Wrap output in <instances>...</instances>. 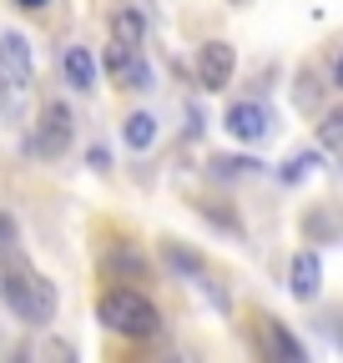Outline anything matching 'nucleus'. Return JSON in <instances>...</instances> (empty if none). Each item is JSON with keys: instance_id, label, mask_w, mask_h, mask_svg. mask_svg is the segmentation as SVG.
<instances>
[{"instance_id": "1", "label": "nucleus", "mask_w": 343, "mask_h": 363, "mask_svg": "<svg viewBox=\"0 0 343 363\" xmlns=\"http://www.w3.org/2000/svg\"><path fill=\"white\" fill-rule=\"evenodd\" d=\"M0 303L26 323H51L56 318V283L40 278L35 267H26L21 257L0 262Z\"/></svg>"}, {"instance_id": "2", "label": "nucleus", "mask_w": 343, "mask_h": 363, "mask_svg": "<svg viewBox=\"0 0 343 363\" xmlns=\"http://www.w3.org/2000/svg\"><path fill=\"white\" fill-rule=\"evenodd\" d=\"M96 318H101L111 333H121V338H157V333H162V313H157L137 288H111V293H101Z\"/></svg>"}, {"instance_id": "3", "label": "nucleus", "mask_w": 343, "mask_h": 363, "mask_svg": "<svg viewBox=\"0 0 343 363\" xmlns=\"http://www.w3.org/2000/svg\"><path fill=\"white\" fill-rule=\"evenodd\" d=\"M71 136H76L71 106L46 101V106H40V121H35V152H40V157H61V152L71 147Z\"/></svg>"}, {"instance_id": "4", "label": "nucleus", "mask_w": 343, "mask_h": 363, "mask_svg": "<svg viewBox=\"0 0 343 363\" xmlns=\"http://www.w3.org/2000/svg\"><path fill=\"white\" fill-rule=\"evenodd\" d=\"M101 66H106V76L121 81V86H152V71H147V61H142V45H126V40L111 35V45L101 51Z\"/></svg>"}, {"instance_id": "5", "label": "nucleus", "mask_w": 343, "mask_h": 363, "mask_svg": "<svg viewBox=\"0 0 343 363\" xmlns=\"http://www.w3.org/2000/svg\"><path fill=\"white\" fill-rule=\"evenodd\" d=\"M30 76H35V66H30V45H26V35L6 30V35H0V86L26 91Z\"/></svg>"}, {"instance_id": "6", "label": "nucleus", "mask_w": 343, "mask_h": 363, "mask_svg": "<svg viewBox=\"0 0 343 363\" xmlns=\"http://www.w3.org/2000/svg\"><path fill=\"white\" fill-rule=\"evenodd\" d=\"M232 71H237V51H232L227 40H207L202 56H197V81H202L207 91H223V86L232 81Z\"/></svg>"}, {"instance_id": "7", "label": "nucleus", "mask_w": 343, "mask_h": 363, "mask_svg": "<svg viewBox=\"0 0 343 363\" xmlns=\"http://www.w3.org/2000/svg\"><path fill=\"white\" fill-rule=\"evenodd\" d=\"M223 126L237 136V142H263V136L273 131V116H268V106H257V101H232Z\"/></svg>"}, {"instance_id": "8", "label": "nucleus", "mask_w": 343, "mask_h": 363, "mask_svg": "<svg viewBox=\"0 0 343 363\" xmlns=\"http://www.w3.org/2000/svg\"><path fill=\"white\" fill-rule=\"evenodd\" d=\"M288 288H293L298 303H313V298H318V288H323V262H318V252H298V257H293Z\"/></svg>"}, {"instance_id": "9", "label": "nucleus", "mask_w": 343, "mask_h": 363, "mask_svg": "<svg viewBox=\"0 0 343 363\" xmlns=\"http://www.w3.org/2000/svg\"><path fill=\"white\" fill-rule=\"evenodd\" d=\"M263 338H268V353H273V358H283V363H303V343H298V338L278 323V318H268V323H263Z\"/></svg>"}, {"instance_id": "10", "label": "nucleus", "mask_w": 343, "mask_h": 363, "mask_svg": "<svg viewBox=\"0 0 343 363\" xmlns=\"http://www.w3.org/2000/svg\"><path fill=\"white\" fill-rule=\"evenodd\" d=\"M66 81L76 91H91L96 86V56L86 51V45H71V51H66Z\"/></svg>"}, {"instance_id": "11", "label": "nucleus", "mask_w": 343, "mask_h": 363, "mask_svg": "<svg viewBox=\"0 0 343 363\" xmlns=\"http://www.w3.org/2000/svg\"><path fill=\"white\" fill-rule=\"evenodd\" d=\"M121 136H126V147H132V152H147V147L157 142V116H152V111H137V116H126Z\"/></svg>"}, {"instance_id": "12", "label": "nucleus", "mask_w": 343, "mask_h": 363, "mask_svg": "<svg viewBox=\"0 0 343 363\" xmlns=\"http://www.w3.org/2000/svg\"><path fill=\"white\" fill-rule=\"evenodd\" d=\"M101 267L111 272V278H142V272H147V257H142L137 247H116V252L101 257Z\"/></svg>"}, {"instance_id": "13", "label": "nucleus", "mask_w": 343, "mask_h": 363, "mask_svg": "<svg viewBox=\"0 0 343 363\" xmlns=\"http://www.w3.org/2000/svg\"><path fill=\"white\" fill-rule=\"evenodd\" d=\"M111 35H116V40H126V45H142V40H147V21H142L132 6H126V11H116V16H111Z\"/></svg>"}, {"instance_id": "14", "label": "nucleus", "mask_w": 343, "mask_h": 363, "mask_svg": "<svg viewBox=\"0 0 343 363\" xmlns=\"http://www.w3.org/2000/svg\"><path fill=\"white\" fill-rule=\"evenodd\" d=\"M167 262L177 267V272H187V278H202V257L187 252V247H177V242H167Z\"/></svg>"}, {"instance_id": "15", "label": "nucleus", "mask_w": 343, "mask_h": 363, "mask_svg": "<svg viewBox=\"0 0 343 363\" xmlns=\"http://www.w3.org/2000/svg\"><path fill=\"white\" fill-rule=\"evenodd\" d=\"M318 142H323L328 152H338V147H343V111H328V116L318 121Z\"/></svg>"}, {"instance_id": "16", "label": "nucleus", "mask_w": 343, "mask_h": 363, "mask_svg": "<svg viewBox=\"0 0 343 363\" xmlns=\"http://www.w3.org/2000/svg\"><path fill=\"white\" fill-rule=\"evenodd\" d=\"M313 162H318L313 152H298V157H288V162H283V172H278V177L288 182V187H293V182H303V177L313 172Z\"/></svg>"}, {"instance_id": "17", "label": "nucleus", "mask_w": 343, "mask_h": 363, "mask_svg": "<svg viewBox=\"0 0 343 363\" xmlns=\"http://www.w3.org/2000/svg\"><path fill=\"white\" fill-rule=\"evenodd\" d=\"M212 172H218V177H252L257 162H247V157H218V162H212Z\"/></svg>"}, {"instance_id": "18", "label": "nucleus", "mask_w": 343, "mask_h": 363, "mask_svg": "<svg viewBox=\"0 0 343 363\" xmlns=\"http://www.w3.org/2000/svg\"><path fill=\"white\" fill-rule=\"evenodd\" d=\"M16 242H21V233H16V217H11V212H0V262H6V257H16Z\"/></svg>"}, {"instance_id": "19", "label": "nucleus", "mask_w": 343, "mask_h": 363, "mask_svg": "<svg viewBox=\"0 0 343 363\" xmlns=\"http://www.w3.org/2000/svg\"><path fill=\"white\" fill-rule=\"evenodd\" d=\"M303 86H298V106H313L318 101V86H313V76H298Z\"/></svg>"}, {"instance_id": "20", "label": "nucleus", "mask_w": 343, "mask_h": 363, "mask_svg": "<svg viewBox=\"0 0 343 363\" xmlns=\"http://www.w3.org/2000/svg\"><path fill=\"white\" fill-rule=\"evenodd\" d=\"M86 162H91L96 172H106V167H111V152H106V147H91V152H86Z\"/></svg>"}, {"instance_id": "21", "label": "nucleus", "mask_w": 343, "mask_h": 363, "mask_svg": "<svg viewBox=\"0 0 343 363\" xmlns=\"http://www.w3.org/2000/svg\"><path fill=\"white\" fill-rule=\"evenodd\" d=\"M328 76H333V86L343 91V45H338V51H333V61H328Z\"/></svg>"}, {"instance_id": "22", "label": "nucleus", "mask_w": 343, "mask_h": 363, "mask_svg": "<svg viewBox=\"0 0 343 363\" xmlns=\"http://www.w3.org/2000/svg\"><path fill=\"white\" fill-rule=\"evenodd\" d=\"M16 6H21V11H40V6H46V0H16Z\"/></svg>"}, {"instance_id": "23", "label": "nucleus", "mask_w": 343, "mask_h": 363, "mask_svg": "<svg viewBox=\"0 0 343 363\" xmlns=\"http://www.w3.org/2000/svg\"><path fill=\"white\" fill-rule=\"evenodd\" d=\"M232 6H247V0H232Z\"/></svg>"}]
</instances>
